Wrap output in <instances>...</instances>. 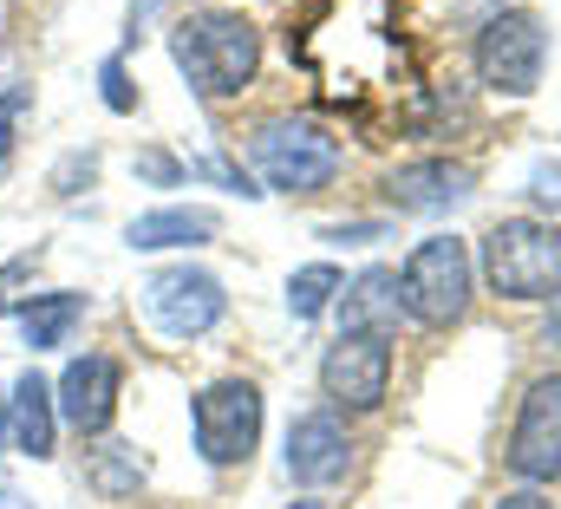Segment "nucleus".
<instances>
[{
    "mask_svg": "<svg viewBox=\"0 0 561 509\" xmlns=\"http://www.w3.org/2000/svg\"><path fill=\"white\" fill-rule=\"evenodd\" d=\"M170 59L196 99H236V92H249V79L262 66V33L229 7H203V13L176 20Z\"/></svg>",
    "mask_w": 561,
    "mask_h": 509,
    "instance_id": "obj_1",
    "label": "nucleus"
},
{
    "mask_svg": "<svg viewBox=\"0 0 561 509\" xmlns=\"http://www.w3.org/2000/svg\"><path fill=\"white\" fill-rule=\"evenodd\" d=\"M483 281L503 301H556L561 294V229L536 216H510L483 236Z\"/></svg>",
    "mask_w": 561,
    "mask_h": 509,
    "instance_id": "obj_2",
    "label": "nucleus"
},
{
    "mask_svg": "<svg viewBox=\"0 0 561 509\" xmlns=\"http://www.w3.org/2000/svg\"><path fill=\"white\" fill-rule=\"evenodd\" d=\"M470 287H477V261H470V242L457 236H424L399 268V301L419 327H457L470 307Z\"/></svg>",
    "mask_w": 561,
    "mask_h": 509,
    "instance_id": "obj_3",
    "label": "nucleus"
},
{
    "mask_svg": "<svg viewBox=\"0 0 561 509\" xmlns=\"http://www.w3.org/2000/svg\"><path fill=\"white\" fill-rule=\"evenodd\" d=\"M249 150H255V170L268 177V190H280V196H313L340 177V137L320 118H268Z\"/></svg>",
    "mask_w": 561,
    "mask_h": 509,
    "instance_id": "obj_4",
    "label": "nucleus"
},
{
    "mask_svg": "<svg viewBox=\"0 0 561 509\" xmlns=\"http://www.w3.org/2000/svg\"><path fill=\"white\" fill-rule=\"evenodd\" d=\"M542 66H549V26L529 7L496 13L477 33V79L490 92H503V99H529L542 86Z\"/></svg>",
    "mask_w": 561,
    "mask_h": 509,
    "instance_id": "obj_5",
    "label": "nucleus"
},
{
    "mask_svg": "<svg viewBox=\"0 0 561 509\" xmlns=\"http://www.w3.org/2000/svg\"><path fill=\"white\" fill-rule=\"evenodd\" d=\"M196 451L203 464L229 471V464H249L255 444H262V385L255 380H216L209 392H196Z\"/></svg>",
    "mask_w": 561,
    "mask_h": 509,
    "instance_id": "obj_6",
    "label": "nucleus"
},
{
    "mask_svg": "<svg viewBox=\"0 0 561 509\" xmlns=\"http://www.w3.org/2000/svg\"><path fill=\"white\" fill-rule=\"evenodd\" d=\"M144 314H150L170 340H196V333H209V327L229 314V294H222V281H216L209 268L176 261V268H157V274L144 281Z\"/></svg>",
    "mask_w": 561,
    "mask_h": 509,
    "instance_id": "obj_7",
    "label": "nucleus"
},
{
    "mask_svg": "<svg viewBox=\"0 0 561 509\" xmlns=\"http://www.w3.org/2000/svg\"><path fill=\"white\" fill-rule=\"evenodd\" d=\"M510 471L523 484H556L561 477V373H542V380L523 392L516 405V431H510Z\"/></svg>",
    "mask_w": 561,
    "mask_h": 509,
    "instance_id": "obj_8",
    "label": "nucleus"
},
{
    "mask_svg": "<svg viewBox=\"0 0 561 509\" xmlns=\"http://www.w3.org/2000/svg\"><path fill=\"white\" fill-rule=\"evenodd\" d=\"M320 385L340 411H373L392 392V347L379 333H340L320 360Z\"/></svg>",
    "mask_w": 561,
    "mask_h": 509,
    "instance_id": "obj_9",
    "label": "nucleus"
},
{
    "mask_svg": "<svg viewBox=\"0 0 561 509\" xmlns=\"http://www.w3.org/2000/svg\"><path fill=\"white\" fill-rule=\"evenodd\" d=\"M353 471V444H346V425L333 411H307L287 425V477L307 484V490H327Z\"/></svg>",
    "mask_w": 561,
    "mask_h": 509,
    "instance_id": "obj_10",
    "label": "nucleus"
},
{
    "mask_svg": "<svg viewBox=\"0 0 561 509\" xmlns=\"http://www.w3.org/2000/svg\"><path fill=\"white\" fill-rule=\"evenodd\" d=\"M53 398H59V418H66L72 431L99 438V431L112 425V411H118V360H105V353H79V360L59 373Z\"/></svg>",
    "mask_w": 561,
    "mask_h": 509,
    "instance_id": "obj_11",
    "label": "nucleus"
},
{
    "mask_svg": "<svg viewBox=\"0 0 561 509\" xmlns=\"http://www.w3.org/2000/svg\"><path fill=\"white\" fill-rule=\"evenodd\" d=\"M470 183H477V170H470V163L419 157V163H399V170L386 177V196H392L405 216H437V210L463 203V196H470Z\"/></svg>",
    "mask_w": 561,
    "mask_h": 509,
    "instance_id": "obj_12",
    "label": "nucleus"
},
{
    "mask_svg": "<svg viewBox=\"0 0 561 509\" xmlns=\"http://www.w3.org/2000/svg\"><path fill=\"white\" fill-rule=\"evenodd\" d=\"M399 314H405V301H399V274L392 268H366L346 294H340V333H379V340H392L399 333Z\"/></svg>",
    "mask_w": 561,
    "mask_h": 509,
    "instance_id": "obj_13",
    "label": "nucleus"
},
{
    "mask_svg": "<svg viewBox=\"0 0 561 509\" xmlns=\"http://www.w3.org/2000/svg\"><path fill=\"white\" fill-rule=\"evenodd\" d=\"M7 425H13V444L26 457H53V431H59V405H53V385L39 373H20L13 398H7Z\"/></svg>",
    "mask_w": 561,
    "mask_h": 509,
    "instance_id": "obj_14",
    "label": "nucleus"
},
{
    "mask_svg": "<svg viewBox=\"0 0 561 509\" xmlns=\"http://www.w3.org/2000/svg\"><path fill=\"white\" fill-rule=\"evenodd\" d=\"M222 223H216V210H150V216H138L131 229H125V242L131 249H196V242H209Z\"/></svg>",
    "mask_w": 561,
    "mask_h": 509,
    "instance_id": "obj_15",
    "label": "nucleus"
},
{
    "mask_svg": "<svg viewBox=\"0 0 561 509\" xmlns=\"http://www.w3.org/2000/svg\"><path fill=\"white\" fill-rule=\"evenodd\" d=\"M85 320V294H33L26 307V347L46 353V347H66V333Z\"/></svg>",
    "mask_w": 561,
    "mask_h": 509,
    "instance_id": "obj_16",
    "label": "nucleus"
},
{
    "mask_svg": "<svg viewBox=\"0 0 561 509\" xmlns=\"http://www.w3.org/2000/svg\"><path fill=\"white\" fill-rule=\"evenodd\" d=\"M340 287H346L340 268H333V261H313V268H300V274L287 281V314H294V320H313V314H327V301H333Z\"/></svg>",
    "mask_w": 561,
    "mask_h": 509,
    "instance_id": "obj_17",
    "label": "nucleus"
},
{
    "mask_svg": "<svg viewBox=\"0 0 561 509\" xmlns=\"http://www.w3.org/2000/svg\"><path fill=\"white\" fill-rule=\"evenodd\" d=\"M26 112H33V86H7V92H0V177H7V163H13V131H20Z\"/></svg>",
    "mask_w": 561,
    "mask_h": 509,
    "instance_id": "obj_18",
    "label": "nucleus"
},
{
    "mask_svg": "<svg viewBox=\"0 0 561 509\" xmlns=\"http://www.w3.org/2000/svg\"><path fill=\"white\" fill-rule=\"evenodd\" d=\"M99 79H105V105H112V112H131V105H138V92L125 86V59H118V53L99 66Z\"/></svg>",
    "mask_w": 561,
    "mask_h": 509,
    "instance_id": "obj_19",
    "label": "nucleus"
},
{
    "mask_svg": "<svg viewBox=\"0 0 561 509\" xmlns=\"http://www.w3.org/2000/svg\"><path fill=\"white\" fill-rule=\"evenodd\" d=\"M529 196H536V203H549V210H561V163H556V157H542V163L529 170Z\"/></svg>",
    "mask_w": 561,
    "mask_h": 509,
    "instance_id": "obj_20",
    "label": "nucleus"
},
{
    "mask_svg": "<svg viewBox=\"0 0 561 509\" xmlns=\"http://www.w3.org/2000/svg\"><path fill=\"white\" fill-rule=\"evenodd\" d=\"M138 170H144V177H157V183H176V177H183V163H170L163 150H144Z\"/></svg>",
    "mask_w": 561,
    "mask_h": 509,
    "instance_id": "obj_21",
    "label": "nucleus"
},
{
    "mask_svg": "<svg viewBox=\"0 0 561 509\" xmlns=\"http://www.w3.org/2000/svg\"><path fill=\"white\" fill-rule=\"evenodd\" d=\"M20 274H33V255H20V261H7V268H0V314L13 307V294H7V287H13Z\"/></svg>",
    "mask_w": 561,
    "mask_h": 509,
    "instance_id": "obj_22",
    "label": "nucleus"
},
{
    "mask_svg": "<svg viewBox=\"0 0 561 509\" xmlns=\"http://www.w3.org/2000/svg\"><path fill=\"white\" fill-rule=\"evenodd\" d=\"M379 223H353V229H327V242H373Z\"/></svg>",
    "mask_w": 561,
    "mask_h": 509,
    "instance_id": "obj_23",
    "label": "nucleus"
},
{
    "mask_svg": "<svg viewBox=\"0 0 561 509\" xmlns=\"http://www.w3.org/2000/svg\"><path fill=\"white\" fill-rule=\"evenodd\" d=\"M496 509H556V504H549V497H536V490H510Z\"/></svg>",
    "mask_w": 561,
    "mask_h": 509,
    "instance_id": "obj_24",
    "label": "nucleus"
},
{
    "mask_svg": "<svg viewBox=\"0 0 561 509\" xmlns=\"http://www.w3.org/2000/svg\"><path fill=\"white\" fill-rule=\"evenodd\" d=\"M542 333H549V347H561V294H556V314H549V327H542Z\"/></svg>",
    "mask_w": 561,
    "mask_h": 509,
    "instance_id": "obj_25",
    "label": "nucleus"
},
{
    "mask_svg": "<svg viewBox=\"0 0 561 509\" xmlns=\"http://www.w3.org/2000/svg\"><path fill=\"white\" fill-rule=\"evenodd\" d=\"M0 431H7V398H0Z\"/></svg>",
    "mask_w": 561,
    "mask_h": 509,
    "instance_id": "obj_26",
    "label": "nucleus"
},
{
    "mask_svg": "<svg viewBox=\"0 0 561 509\" xmlns=\"http://www.w3.org/2000/svg\"><path fill=\"white\" fill-rule=\"evenodd\" d=\"M287 509H327V504H287Z\"/></svg>",
    "mask_w": 561,
    "mask_h": 509,
    "instance_id": "obj_27",
    "label": "nucleus"
}]
</instances>
